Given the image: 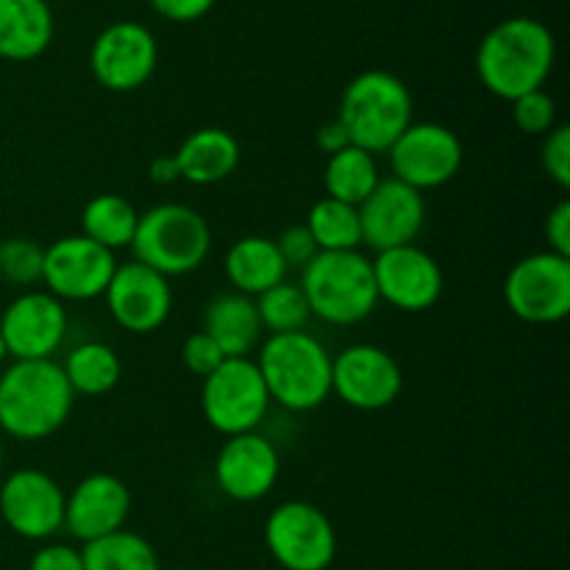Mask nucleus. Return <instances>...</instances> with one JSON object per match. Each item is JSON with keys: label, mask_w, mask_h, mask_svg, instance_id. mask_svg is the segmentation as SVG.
<instances>
[{"label": "nucleus", "mask_w": 570, "mask_h": 570, "mask_svg": "<svg viewBox=\"0 0 570 570\" xmlns=\"http://www.w3.org/2000/svg\"><path fill=\"white\" fill-rule=\"evenodd\" d=\"M557 61V39L534 17H507L482 37L476 50V76L490 95L518 100L546 89Z\"/></svg>", "instance_id": "f257e3e1"}, {"label": "nucleus", "mask_w": 570, "mask_h": 570, "mask_svg": "<svg viewBox=\"0 0 570 570\" xmlns=\"http://www.w3.org/2000/svg\"><path fill=\"white\" fill-rule=\"evenodd\" d=\"M76 393L56 360H14L0 371V432L39 443L70 421Z\"/></svg>", "instance_id": "f03ea898"}, {"label": "nucleus", "mask_w": 570, "mask_h": 570, "mask_svg": "<svg viewBox=\"0 0 570 570\" xmlns=\"http://www.w3.org/2000/svg\"><path fill=\"white\" fill-rule=\"evenodd\" d=\"M254 362L271 401L287 412H312L332 395V354L315 334H271Z\"/></svg>", "instance_id": "7ed1b4c3"}, {"label": "nucleus", "mask_w": 570, "mask_h": 570, "mask_svg": "<svg viewBox=\"0 0 570 570\" xmlns=\"http://www.w3.org/2000/svg\"><path fill=\"white\" fill-rule=\"evenodd\" d=\"M412 92L387 70H365L348 81L340 98L337 120L351 145L367 154H387L390 145L412 126Z\"/></svg>", "instance_id": "20e7f679"}, {"label": "nucleus", "mask_w": 570, "mask_h": 570, "mask_svg": "<svg viewBox=\"0 0 570 570\" xmlns=\"http://www.w3.org/2000/svg\"><path fill=\"white\" fill-rule=\"evenodd\" d=\"M312 317L328 326H356L379 306L373 265L362 250L317 254L298 282Z\"/></svg>", "instance_id": "39448f33"}, {"label": "nucleus", "mask_w": 570, "mask_h": 570, "mask_svg": "<svg viewBox=\"0 0 570 570\" xmlns=\"http://www.w3.org/2000/svg\"><path fill=\"white\" fill-rule=\"evenodd\" d=\"M209 250L212 228L193 206L159 204L139 215L131 243L134 259L165 278L195 273Z\"/></svg>", "instance_id": "423d86ee"}, {"label": "nucleus", "mask_w": 570, "mask_h": 570, "mask_svg": "<svg viewBox=\"0 0 570 570\" xmlns=\"http://www.w3.org/2000/svg\"><path fill=\"white\" fill-rule=\"evenodd\" d=\"M271 404L265 379L250 356L223 360V365L212 371L200 387L204 421L223 438L256 432L267 417Z\"/></svg>", "instance_id": "0eeeda50"}, {"label": "nucleus", "mask_w": 570, "mask_h": 570, "mask_svg": "<svg viewBox=\"0 0 570 570\" xmlns=\"http://www.w3.org/2000/svg\"><path fill=\"white\" fill-rule=\"evenodd\" d=\"M265 546L284 570H328L337 557V532L321 507L293 499L267 515Z\"/></svg>", "instance_id": "6e6552de"}, {"label": "nucleus", "mask_w": 570, "mask_h": 570, "mask_svg": "<svg viewBox=\"0 0 570 570\" xmlns=\"http://www.w3.org/2000/svg\"><path fill=\"white\" fill-rule=\"evenodd\" d=\"M504 301L512 315L532 326H551L570 315V256L538 250L510 267Z\"/></svg>", "instance_id": "1a4fd4ad"}, {"label": "nucleus", "mask_w": 570, "mask_h": 570, "mask_svg": "<svg viewBox=\"0 0 570 570\" xmlns=\"http://www.w3.org/2000/svg\"><path fill=\"white\" fill-rule=\"evenodd\" d=\"M393 178L417 193L440 189L454 181L465 161L462 139L443 122H412L387 150Z\"/></svg>", "instance_id": "9d476101"}, {"label": "nucleus", "mask_w": 570, "mask_h": 570, "mask_svg": "<svg viewBox=\"0 0 570 570\" xmlns=\"http://www.w3.org/2000/svg\"><path fill=\"white\" fill-rule=\"evenodd\" d=\"M159 65V42L154 31L137 20H117L95 37L89 48L92 78L109 92H134L154 78Z\"/></svg>", "instance_id": "9b49d317"}, {"label": "nucleus", "mask_w": 570, "mask_h": 570, "mask_svg": "<svg viewBox=\"0 0 570 570\" xmlns=\"http://www.w3.org/2000/svg\"><path fill=\"white\" fill-rule=\"evenodd\" d=\"M404 373L393 354L371 343L345 345L332 356V395L360 412H382L399 401Z\"/></svg>", "instance_id": "f8f14e48"}, {"label": "nucleus", "mask_w": 570, "mask_h": 570, "mask_svg": "<svg viewBox=\"0 0 570 570\" xmlns=\"http://www.w3.org/2000/svg\"><path fill=\"white\" fill-rule=\"evenodd\" d=\"M117 256L83 234H70L45 248L42 287L65 301L104 298L117 271Z\"/></svg>", "instance_id": "ddd939ff"}, {"label": "nucleus", "mask_w": 570, "mask_h": 570, "mask_svg": "<svg viewBox=\"0 0 570 570\" xmlns=\"http://www.w3.org/2000/svg\"><path fill=\"white\" fill-rule=\"evenodd\" d=\"M65 499L50 473L20 468L0 484V521L22 540L45 543L65 529Z\"/></svg>", "instance_id": "4468645a"}, {"label": "nucleus", "mask_w": 570, "mask_h": 570, "mask_svg": "<svg viewBox=\"0 0 570 570\" xmlns=\"http://www.w3.org/2000/svg\"><path fill=\"white\" fill-rule=\"evenodd\" d=\"M70 317L48 289H22L0 315V334L11 360H53L67 340Z\"/></svg>", "instance_id": "2eb2a0df"}, {"label": "nucleus", "mask_w": 570, "mask_h": 570, "mask_svg": "<svg viewBox=\"0 0 570 570\" xmlns=\"http://www.w3.org/2000/svg\"><path fill=\"white\" fill-rule=\"evenodd\" d=\"M371 265L379 304L384 301L393 309L417 315V312L432 309L443 295V267L429 250L417 248V245L382 250L376 254V259H371Z\"/></svg>", "instance_id": "dca6fc26"}, {"label": "nucleus", "mask_w": 570, "mask_h": 570, "mask_svg": "<svg viewBox=\"0 0 570 570\" xmlns=\"http://www.w3.org/2000/svg\"><path fill=\"white\" fill-rule=\"evenodd\" d=\"M362 245L376 254L401 245H415L426 226V198L399 178H382L360 206Z\"/></svg>", "instance_id": "f3484780"}, {"label": "nucleus", "mask_w": 570, "mask_h": 570, "mask_svg": "<svg viewBox=\"0 0 570 570\" xmlns=\"http://www.w3.org/2000/svg\"><path fill=\"white\" fill-rule=\"evenodd\" d=\"M104 301L117 326L131 334H154L165 326L173 312L170 278L131 259L117 265Z\"/></svg>", "instance_id": "a211bd4d"}, {"label": "nucleus", "mask_w": 570, "mask_h": 570, "mask_svg": "<svg viewBox=\"0 0 570 570\" xmlns=\"http://www.w3.org/2000/svg\"><path fill=\"white\" fill-rule=\"evenodd\" d=\"M282 476V456L273 440L248 432L226 438L215 456V482L232 501L254 504L267 499Z\"/></svg>", "instance_id": "6ab92c4d"}, {"label": "nucleus", "mask_w": 570, "mask_h": 570, "mask_svg": "<svg viewBox=\"0 0 570 570\" xmlns=\"http://www.w3.org/2000/svg\"><path fill=\"white\" fill-rule=\"evenodd\" d=\"M131 490L115 473H89L65 499V532L81 546L126 529Z\"/></svg>", "instance_id": "aec40b11"}, {"label": "nucleus", "mask_w": 570, "mask_h": 570, "mask_svg": "<svg viewBox=\"0 0 570 570\" xmlns=\"http://www.w3.org/2000/svg\"><path fill=\"white\" fill-rule=\"evenodd\" d=\"M173 156H176L181 181L195 184V187H212L237 173L243 154H239V142L232 131L206 126L189 134Z\"/></svg>", "instance_id": "412c9836"}, {"label": "nucleus", "mask_w": 570, "mask_h": 570, "mask_svg": "<svg viewBox=\"0 0 570 570\" xmlns=\"http://www.w3.org/2000/svg\"><path fill=\"white\" fill-rule=\"evenodd\" d=\"M56 33L48 0H0V59L33 61Z\"/></svg>", "instance_id": "4be33fe9"}, {"label": "nucleus", "mask_w": 570, "mask_h": 570, "mask_svg": "<svg viewBox=\"0 0 570 570\" xmlns=\"http://www.w3.org/2000/svg\"><path fill=\"white\" fill-rule=\"evenodd\" d=\"M204 332L223 351L226 360L250 356L262 343V323L254 298L243 293H220L206 304Z\"/></svg>", "instance_id": "5701e85b"}, {"label": "nucleus", "mask_w": 570, "mask_h": 570, "mask_svg": "<svg viewBox=\"0 0 570 570\" xmlns=\"http://www.w3.org/2000/svg\"><path fill=\"white\" fill-rule=\"evenodd\" d=\"M223 271L234 293H243L248 298H256L265 289L282 284L289 273L278 254L276 239L262 237V234H248L232 243L223 259Z\"/></svg>", "instance_id": "b1692460"}, {"label": "nucleus", "mask_w": 570, "mask_h": 570, "mask_svg": "<svg viewBox=\"0 0 570 570\" xmlns=\"http://www.w3.org/2000/svg\"><path fill=\"white\" fill-rule=\"evenodd\" d=\"M61 371H65L72 393L98 399V395L111 393L120 384L122 362L111 345L100 343V340H87L65 356Z\"/></svg>", "instance_id": "393cba45"}, {"label": "nucleus", "mask_w": 570, "mask_h": 570, "mask_svg": "<svg viewBox=\"0 0 570 570\" xmlns=\"http://www.w3.org/2000/svg\"><path fill=\"white\" fill-rule=\"evenodd\" d=\"M137 220L139 212L134 209L131 200L117 193H100L83 204L81 234L117 254L120 248H131Z\"/></svg>", "instance_id": "a878e982"}, {"label": "nucleus", "mask_w": 570, "mask_h": 570, "mask_svg": "<svg viewBox=\"0 0 570 570\" xmlns=\"http://www.w3.org/2000/svg\"><path fill=\"white\" fill-rule=\"evenodd\" d=\"M382 181L376 156L367 150L348 145L340 154L328 156L323 167V187L326 198L343 200V204L360 206Z\"/></svg>", "instance_id": "bb28decb"}, {"label": "nucleus", "mask_w": 570, "mask_h": 570, "mask_svg": "<svg viewBox=\"0 0 570 570\" xmlns=\"http://www.w3.org/2000/svg\"><path fill=\"white\" fill-rule=\"evenodd\" d=\"M83 570H161L154 546L137 532H111L81 546Z\"/></svg>", "instance_id": "cd10ccee"}, {"label": "nucleus", "mask_w": 570, "mask_h": 570, "mask_svg": "<svg viewBox=\"0 0 570 570\" xmlns=\"http://www.w3.org/2000/svg\"><path fill=\"white\" fill-rule=\"evenodd\" d=\"M304 226L312 234L321 254L362 248L360 209L351 204H343V200L321 198L317 204H312Z\"/></svg>", "instance_id": "c85d7f7f"}, {"label": "nucleus", "mask_w": 570, "mask_h": 570, "mask_svg": "<svg viewBox=\"0 0 570 570\" xmlns=\"http://www.w3.org/2000/svg\"><path fill=\"white\" fill-rule=\"evenodd\" d=\"M256 315H259L262 332L271 334H287V332H304L306 323L312 321L309 304H306L304 293L298 284L284 278L276 287L265 289L254 298Z\"/></svg>", "instance_id": "c756f323"}, {"label": "nucleus", "mask_w": 570, "mask_h": 570, "mask_svg": "<svg viewBox=\"0 0 570 570\" xmlns=\"http://www.w3.org/2000/svg\"><path fill=\"white\" fill-rule=\"evenodd\" d=\"M45 248L28 237H9L0 243V278L11 287L31 289L42 284Z\"/></svg>", "instance_id": "7c9ffc66"}, {"label": "nucleus", "mask_w": 570, "mask_h": 570, "mask_svg": "<svg viewBox=\"0 0 570 570\" xmlns=\"http://www.w3.org/2000/svg\"><path fill=\"white\" fill-rule=\"evenodd\" d=\"M512 122L529 137H546L557 126V100L546 89L512 100Z\"/></svg>", "instance_id": "2f4dec72"}, {"label": "nucleus", "mask_w": 570, "mask_h": 570, "mask_svg": "<svg viewBox=\"0 0 570 570\" xmlns=\"http://www.w3.org/2000/svg\"><path fill=\"white\" fill-rule=\"evenodd\" d=\"M540 161H543L546 176H549L557 187H570V128L566 122H557V126L543 137Z\"/></svg>", "instance_id": "473e14b6"}, {"label": "nucleus", "mask_w": 570, "mask_h": 570, "mask_svg": "<svg viewBox=\"0 0 570 570\" xmlns=\"http://www.w3.org/2000/svg\"><path fill=\"white\" fill-rule=\"evenodd\" d=\"M223 360H226L223 351L217 348V343L204 332V328L184 340L181 362L189 373H195V376L206 379L212 371H217V367L223 365Z\"/></svg>", "instance_id": "72a5a7b5"}, {"label": "nucleus", "mask_w": 570, "mask_h": 570, "mask_svg": "<svg viewBox=\"0 0 570 570\" xmlns=\"http://www.w3.org/2000/svg\"><path fill=\"white\" fill-rule=\"evenodd\" d=\"M276 248H278V254H282L287 271H304V267L309 265L317 254H321L315 245V239H312V234L306 232L304 223L284 228V232L276 237Z\"/></svg>", "instance_id": "f704fd0d"}, {"label": "nucleus", "mask_w": 570, "mask_h": 570, "mask_svg": "<svg viewBox=\"0 0 570 570\" xmlns=\"http://www.w3.org/2000/svg\"><path fill=\"white\" fill-rule=\"evenodd\" d=\"M28 570H83L81 549L70 543H45L31 557Z\"/></svg>", "instance_id": "c9c22d12"}, {"label": "nucleus", "mask_w": 570, "mask_h": 570, "mask_svg": "<svg viewBox=\"0 0 570 570\" xmlns=\"http://www.w3.org/2000/svg\"><path fill=\"white\" fill-rule=\"evenodd\" d=\"M150 9L170 22H195L215 9V0H148Z\"/></svg>", "instance_id": "e433bc0d"}, {"label": "nucleus", "mask_w": 570, "mask_h": 570, "mask_svg": "<svg viewBox=\"0 0 570 570\" xmlns=\"http://www.w3.org/2000/svg\"><path fill=\"white\" fill-rule=\"evenodd\" d=\"M546 243L560 256H570V200H560L554 209L546 215Z\"/></svg>", "instance_id": "4c0bfd02"}, {"label": "nucleus", "mask_w": 570, "mask_h": 570, "mask_svg": "<svg viewBox=\"0 0 570 570\" xmlns=\"http://www.w3.org/2000/svg\"><path fill=\"white\" fill-rule=\"evenodd\" d=\"M315 142H317V148L323 150V154L334 156V154H340V150H343V148H348L351 139H348V134H345L343 122H340L337 117H334L332 122H323V126L317 128Z\"/></svg>", "instance_id": "58836bf2"}, {"label": "nucleus", "mask_w": 570, "mask_h": 570, "mask_svg": "<svg viewBox=\"0 0 570 570\" xmlns=\"http://www.w3.org/2000/svg\"><path fill=\"white\" fill-rule=\"evenodd\" d=\"M148 173H150V178H154L156 184H176V181H181V173H178L176 156H173V154L156 156V159L148 165Z\"/></svg>", "instance_id": "ea45409f"}, {"label": "nucleus", "mask_w": 570, "mask_h": 570, "mask_svg": "<svg viewBox=\"0 0 570 570\" xmlns=\"http://www.w3.org/2000/svg\"><path fill=\"white\" fill-rule=\"evenodd\" d=\"M6 360H9V351H6V343H3V334H0V367L6 365Z\"/></svg>", "instance_id": "a19ab883"}, {"label": "nucleus", "mask_w": 570, "mask_h": 570, "mask_svg": "<svg viewBox=\"0 0 570 570\" xmlns=\"http://www.w3.org/2000/svg\"><path fill=\"white\" fill-rule=\"evenodd\" d=\"M0 465H3V440H0Z\"/></svg>", "instance_id": "79ce46f5"}, {"label": "nucleus", "mask_w": 570, "mask_h": 570, "mask_svg": "<svg viewBox=\"0 0 570 570\" xmlns=\"http://www.w3.org/2000/svg\"><path fill=\"white\" fill-rule=\"evenodd\" d=\"M170 570H187V568H170Z\"/></svg>", "instance_id": "37998d69"}]
</instances>
